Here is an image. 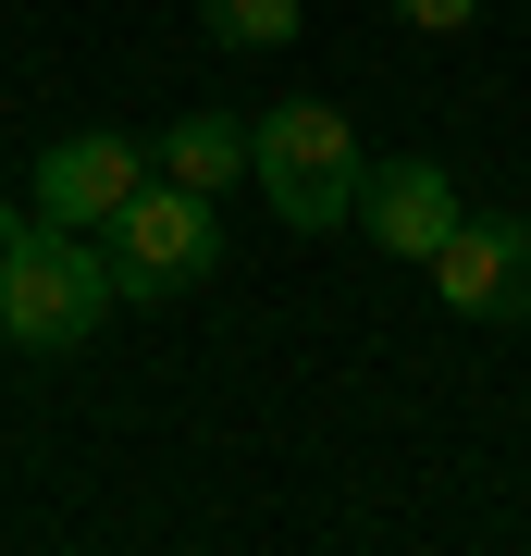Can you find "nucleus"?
<instances>
[{"instance_id": "1", "label": "nucleus", "mask_w": 531, "mask_h": 556, "mask_svg": "<svg viewBox=\"0 0 531 556\" xmlns=\"http://www.w3.org/2000/svg\"><path fill=\"white\" fill-rule=\"evenodd\" d=\"M124 309L112 285V248L75 236V223H38V211H0V334H13L25 358H75L99 321Z\"/></svg>"}, {"instance_id": "2", "label": "nucleus", "mask_w": 531, "mask_h": 556, "mask_svg": "<svg viewBox=\"0 0 531 556\" xmlns=\"http://www.w3.org/2000/svg\"><path fill=\"white\" fill-rule=\"evenodd\" d=\"M358 174H371V149H358V124L334 100H273L248 124V186L296 223V236L358 223Z\"/></svg>"}, {"instance_id": "3", "label": "nucleus", "mask_w": 531, "mask_h": 556, "mask_svg": "<svg viewBox=\"0 0 531 556\" xmlns=\"http://www.w3.org/2000/svg\"><path fill=\"white\" fill-rule=\"evenodd\" d=\"M211 273H223V211H211V186L149 174L137 199L112 211V285H124V309H161V298H186V285H211Z\"/></svg>"}, {"instance_id": "4", "label": "nucleus", "mask_w": 531, "mask_h": 556, "mask_svg": "<svg viewBox=\"0 0 531 556\" xmlns=\"http://www.w3.org/2000/svg\"><path fill=\"white\" fill-rule=\"evenodd\" d=\"M161 174V161L137 137H112V124H87V137H50L38 174H25V211L38 223H75V236H112V211L137 199V186Z\"/></svg>"}, {"instance_id": "5", "label": "nucleus", "mask_w": 531, "mask_h": 556, "mask_svg": "<svg viewBox=\"0 0 531 556\" xmlns=\"http://www.w3.org/2000/svg\"><path fill=\"white\" fill-rule=\"evenodd\" d=\"M420 273H433V298L457 321H531V211H494V223L470 211Z\"/></svg>"}, {"instance_id": "6", "label": "nucleus", "mask_w": 531, "mask_h": 556, "mask_svg": "<svg viewBox=\"0 0 531 556\" xmlns=\"http://www.w3.org/2000/svg\"><path fill=\"white\" fill-rule=\"evenodd\" d=\"M457 223H470V199H457L445 161H371V174H358V236L383 260H433Z\"/></svg>"}, {"instance_id": "7", "label": "nucleus", "mask_w": 531, "mask_h": 556, "mask_svg": "<svg viewBox=\"0 0 531 556\" xmlns=\"http://www.w3.org/2000/svg\"><path fill=\"white\" fill-rule=\"evenodd\" d=\"M149 161H161L174 186H211V199H223V186L248 174V124H236V112H186V124H161Z\"/></svg>"}, {"instance_id": "8", "label": "nucleus", "mask_w": 531, "mask_h": 556, "mask_svg": "<svg viewBox=\"0 0 531 556\" xmlns=\"http://www.w3.org/2000/svg\"><path fill=\"white\" fill-rule=\"evenodd\" d=\"M198 25H211L223 50H296L309 0H198Z\"/></svg>"}, {"instance_id": "9", "label": "nucleus", "mask_w": 531, "mask_h": 556, "mask_svg": "<svg viewBox=\"0 0 531 556\" xmlns=\"http://www.w3.org/2000/svg\"><path fill=\"white\" fill-rule=\"evenodd\" d=\"M470 13H482V0H395V25H408V38H457Z\"/></svg>"}]
</instances>
